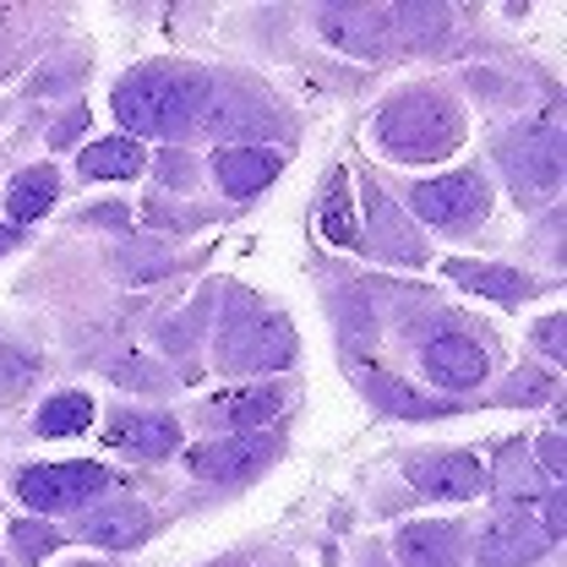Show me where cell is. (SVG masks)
<instances>
[{
  "mask_svg": "<svg viewBox=\"0 0 567 567\" xmlns=\"http://www.w3.org/2000/svg\"><path fill=\"white\" fill-rule=\"evenodd\" d=\"M458 142H464V110L436 87H410L377 110V147L388 158L431 164V158H447Z\"/></svg>",
  "mask_w": 567,
  "mask_h": 567,
  "instance_id": "6da1fadb",
  "label": "cell"
},
{
  "mask_svg": "<svg viewBox=\"0 0 567 567\" xmlns=\"http://www.w3.org/2000/svg\"><path fill=\"white\" fill-rule=\"evenodd\" d=\"M208 104V82L203 76H186V71H132L121 87H115V121L126 132L142 137H181L197 126Z\"/></svg>",
  "mask_w": 567,
  "mask_h": 567,
  "instance_id": "7a4b0ae2",
  "label": "cell"
},
{
  "mask_svg": "<svg viewBox=\"0 0 567 567\" xmlns=\"http://www.w3.org/2000/svg\"><path fill=\"white\" fill-rule=\"evenodd\" d=\"M289 360H295V328L279 311L235 317L218 333V365L224 371H284Z\"/></svg>",
  "mask_w": 567,
  "mask_h": 567,
  "instance_id": "3957f363",
  "label": "cell"
},
{
  "mask_svg": "<svg viewBox=\"0 0 567 567\" xmlns=\"http://www.w3.org/2000/svg\"><path fill=\"white\" fill-rule=\"evenodd\" d=\"M110 486H115V475L104 464H82V458L76 464H33L17 475V496L33 513H76V507L99 502Z\"/></svg>",
  "mask_w": 567,
  "mask_h": 567,
  "instance_id": "277c9868",
  "label": "cell"
},
{
  "mask_svg": "<svg viewBox=\"0 0 567 567\" xmlns=\"http://www.w3.org/2000/svg\"><path fill=\"white\" fill-rule=\"evenodd\" d=\"M410 208L421 213L425 224L458 235V229H475V224L486 218L492 192H486V181H481L475 169H458V175H442V181H421L415 197H410Z\"/></svg>",
  "mask_w": 567,
  "mask_h": 567,
  "instance_id": "5b68a950",
  "label": "cell"
},
{
  "mask_svg": "<svg viewBox=\"0 0 567 567\" xmlns=\"http://www.w3.org/2000/svg\"><path fill=\"white\" fill-rule=\"evenodd\" d=\"M317 33L354 61H382L393 50V22L377 6H317Z\"/></svg>",
  "mask_w": 567,
  "mask_h": 567,
  "instance_id": "8992f818",
  "label": "cell"
},
{
  "mask_svg": "<svg viewBox=\"0 0 567 567\" xmlns=\"http://www.w3.org/2000/svg\"><path fill=\"white\" fill-rule=\"evenodd\" d=\"M421 365H425V377H431L436 388L464 393V388H481V382L492 377V350H486L481 339L447 328V333H431V339H425Z\"/></svg>",
  "mask_w": 567,
  "mask_h": 567,
  "instance_id": "52a82bcc",
  "label": "cell"
},
{
  "mask_svg": "<svg viewBox=\"0 0 567 567\" xmlns=\"http://www.w3.org/2000/svg\"><path fill=\"white\" fill-rule=\"evenodd\" d=\"M551 551V535L540 529V518L535 513H524V507H507L502 518L486 524V535H481V567H529L540 563Z\"/></svg>",
  "mask_w": 567,
  "mask_h": 567,
  "instance_id": "ba28073f",
  "label": "cell"
},
{
  "mask_svg": "<svg viewBox=\"0 0 567 567\" xmlns=\"http://www.w3.org/2000/svg\"><path fill=\"white\" fill-rule=\"evenodd\" d=\"M279 447L262 436V431H240V436H218L208 447H197L192 453V475H203V481H218V486H240V481H251L268 458H274Z\"/></svg>",
  "mask_w": 567,
  "mask_h": 567,
  "instance_id": "9c48e42d",
  "label": "cell"
},
{
  "mask_svg": "<svg viewBox=\"0 0 567 567\" xmlns=\"http://www.w3.org/2000/svg\"><path fill=\"white\" fill-rule=\"evenodd\" d=\"M507 175L518 181L524 197H546L563 181V142L557 132H524L518 142H507Z\"/></svg>",
  "mask_w": 567,
  "mask_h": 567,
  "instance_id": "30bf717a",
  "label": "cell"
},
{
  "mask_svg": "<svg viewBox=\"0 0 567 567\" xmlns=\"http://www.w3.org/2000/svg\"><path fill=\"white\" fill-rule=\"evenodd\" d=\"M279 175V153L268 147H218L213 153V181L224 186V197H257L262 186H274Z\"/></svg>",
  "mask_w": 567,
  "mask_h": 567,
  "instance_id": "8fae6325",
  "label": "cell"
},
{
  "mask_svg": "<svg viewBox=\"0 0 567 567\" xmlns=\"http://www.w3.org/2000/svg\"><path fill=\"white\" fill-rule=\"evenodd\" d=\"M404 567H458L464 557V529L458 524H404L393 540Z\"/></svg>",
  "mask_w": 567,
  "mask_h": 567,
  "instance_id": "7c38bea8",
  "label": "cell"
},
{
  "mask_svg": "<svg viewBox=\"0 0 567 567\" xmlns=\"http://www.w3.org/2000/svg\"><path fill=\"white\" fill-rule=\"evenodd\" d=\"M147 529H153V518H147V507H137V502H110V507H99V513H87V518L76 524L82 540L110 546V551H132V546H142Z\"/></svg>",
  "mask_w": 567,
  "mask_h": 567,
  "instance_id": "4fadbf2b",
  "label": "cell"
},
{
  "mask_svg": "<svg viewBox=\"0 0 567 567\" xmlns=\"http://www.w3.org/2000/svg\"><path fill=\"white\" fill-rule=\"evenodd\" d=\"M415 486H421L425 496L470 502V496L486 492V470H481V458H470V453H442V458L415 464Z\"/></svg>",
  "mask_w": 567,
  "mask_h": 567,
  "instance_id": "5bb4252c",
  "label": "cell"
},
{
  "mask_svg": "<svg viewBox=\"0 0 567 567\" xmlns=\"http://www.w3.org/2000/svg\"><path fill=\"white\" fill-rule=\"evenodd\" d=\"M110 442L126 447V453H137V458H169L181 447V425L169 421V415H137V410H126V415L110 421Z\"/></svg>",
  "mask_w": 567,
  "mask_h": 567,
  "instance_id": "9a60e30c",
  "label": "cell"
},
{
  "mask_svg": "<svg viewBox=\"0 0 567 567\" xmlns=\"http://www.w3.org/2000/svg\"><path fill=\"white\" fill-rule=\"evenodd\" d=\"M492 481H496V496H502L507 507H518V502H540V496L551 492V486H546V475L535 470L529 442H507V447L496 453Z\"/></svg>",
  "mask_w": 567,
  "mask_h": 567,
  "instance_id": "2e32d148",
  "label": "cell"
},
{
  "mask_svg": "<svg viewBox=\"0 0 567 567\" xmlns=\"http://www.w3.org/2000/svg\"><path fill=\"white\" fill-rule=\"evenodd\" d=\"M447 279L464 284L470 295L502 300V306H513V300L535 295V279H529V274H513V268H492V262H470V257H453V262H447Z\"/></svg>",
  "mask_w": 567,
  "mask_h": 567,
  "instance_id": "e0dca14e",
  "label": "cell"
},
{
  "mask_svg": "<svg viewBox=\"0 0 567 567\" xmlns=\"http://www.w3.org/2000/svg\"><path fill=\"white\" fill-rule=\"evenodd\" d=\"M55 197H61V169H55V164H33V169H22V175L11 181L6 218H11V224H33V218H44V213L55 208Z\"/></svg>",
  "mask_w": 567,
  "mask_h": 567,
  "instance_id": "ac0fdd59",
  "label": "cell"
},
{
  "mask_svg": "<svg viewBox=\"0 0 567 567\" xmlns=\"http://www.w3.org/2000/svg\"><path fill=\"white\" fill-rule=\"evenodd\" d=\"M279 410H284L279 388H240V393H218V399H213L208 421L240 425V431H257V425L279 421Z\"/></svg>",
  "mask_w": 567,
  "mask_h": 567,
  "instance_id": "d6986e66",
  "label": "cell"
},
{
  "mask_svg": "<svg viewBox=\"0 0 567 567\" xmlns=\"http://www.w3.org/2000/svg\"><path fill=\"white\" fill-rule=\"evenodd\" d=\"M82 175L87 181H132L142 169V147L137 137H104V142H93V147H82Z\"/></svg>",
  "mask_w": 567,
  "mask_h": 567,
  "instance_id": "ffe728a7",
  "label": "cell"
},
{
  "mask_svg": "<svg viewBox=\"0 0 567 567\" xmlns=\"http://www.w3.org/2000/svg\"><path fill=\"white\" fill-rule=\"evenodd\" d=\"M33 425H39V436H76V431L93 425V399L87 393H61V399H50L39 410Z\"/></svg>",
  "mask_w": 567,
  "mask_h": 567,
  "instance_id": "44dd1931",
  "label": "cell"
},
{
  "mask_svg": "<svg viewBox=\"0 0 567 567\" xmlns=\"http://www.w3.org/2000/svg\"><path fill=\"white\" fill-rule=\"evenodd\" d=\"M11 546H17V563L22 567H39L55 546H61V535L50 529V524H33V518H17L11 524Z\"/></svg>",
  "mask_w": 567,
  "mask_h": 567,
  "instance_id": "7402d4cb",
  "label": "cell"
},
{
  "mask_svg": "<svg viewBox=\"0 0 567 567\" xmlns=\"http://www.w3.org/2000/svg\"><path fill=\"white\" fill-rule=\"evenodd\" d=\"M365 388H371V399H377L382 410H393V415H410V421H425V415H436V404H421V393H415V388H404V382L371 377Z\"/></svg>",
  "mask_w": 567,
  "mask_h": 567,
  "instance_id": "603a6c76",
  "label": "cell"
},
{
  "mask_svg": "<svg viewBox=\"0 0 567 567\" xmlns=\"http://www.w3.org/2000/svg\"><path fill=\"white\" fill-rule=\"evenodd\" d=\"M322 229H328V240H339V246H350V240H354L350 186H344V175H333V186H328V208H322Z\"/></svg>",
  "mask_w": 567,
  "mask_h": 567,
  "instance_id": "cb8c5ba5",
  "label": "cell"
},
{
  "mask_svg": "<svg viewBox=\"0 0 567 567\" xmlns=\"http://www.w3.org/2000/svg\"><path fill=\"white\" fill-rule=\"evenodd\" d=\"M388 22H393L404 39H431V33H447V11H442V6H399Z\"/></svg>",
  "mask_w": 567,
  "mask_h": 567,
  "instance_id": "d4e9b609",
  "label": "cell"
},
{
  "mask_svg": "<svg viewBox=\"0 0 567 567\" xmlns=\"http://www.w3.org/2000/svg\"><path fill=\"white\" fill-rule=\"evenodd\" d=\"M551 399H557V382L540 377V371H518L502 393V404H551Z\"/></svg>",
  "mask_w": 567,
  "mask_h": 567,
  "instance_id": "484cf974",
  "label": "cell"
},
{
  "mask_svg": "<svg viewBox=\"0 0 567 567\" xmlns=\"http://www.w3.org/2000/svg\"><path fill=\"white\" fill-rule=\"evenodd\" d=\"M158 175H164V186H175V192H186L192 186V153H181V147H169L164 158H158Z\"/></svg>",
  "mask_w": 567,
  "mask_h": 567,
  "instance_id": "4316f807",
  "label": "cell"
},
{
  "mask_svg": "<svg viewBox=\"0 0 567 567\" xmlns=\"http://www.w3.org/2000/svg\"><path fill=\"white\" fill-rule=\"evenodd\" d=\"M529 453H540V464L551 470V481L563 475V436H557V431H546V436H540V442H535Z\"/></svg>",
  "mask_w": 567,
  "mask_h": 567,
  "instance_id": "83f0119b",
  "label": "cell"
},
{
  "mask_svg": "<svg viewBox=\"0 0 567 567\" xmlns=\"http://www.w3.org/2000/svg\"><path fill=\"white\" fill-rule=\"evenodd\" d=\"M535 339L546 344V354H551V360H563V317H546V322L535 328Z\"/></svg>",
  "mask_w": 567,
  "mask_h": 567,
  "instance_id": "f1b7e54d",
  "label": "cell"
},
{
  "mask_svg": "<svg viewBox=\"0 0 567 567\" xmlns=\"http://www.w3.org/2000/svg\"><path fill=\"white\" fill-rule=\"evenodd\" d=\"M17 382H28V365L11 360V350H0V388H17Z\"/></svg>",
  "mask_w": 567,
  "mask_h": 567,
  "instance_id": "f546056e",
  "label": "cell"
},
{
  "mask_svg": "<svg viewBox=\"0 0 567 567\" xmlns=\"http://www.w3.org/2000/svg\"><path fill=\"white\" fill-rule=\"evenodd\" d=\"M82 121H87L82 110H76V115H66V121H61V126L50 132V147H66V142H71V132H82Z\"/></svg>",
  "mask_w": 567,
  "mask_h": 567,
  "instance_id": "4dcf8cb0",
  "label": "cell"
},
{
  "mask_svg": "<svg viewBox=\"0 0 567 567\" xmlns=\"http://www.w3.org/2000/svg\"><path fill=\"white\" fill-rule=\"evenodd\" d=\"M76 567H104V563H76Z\"/></svg>",
  "mask_w": 567,
  "mask_h": 567,
  "instance_id": "1f68e13d",
  "label": "cell"
},
{
  "mask_svg": "<svg viewBox=\"0 0 567 567\" xmlns=\"http://www.w3.org/2000/svg\"><path fill=\"white\" fill-rule=\"evenodd\" d=\"M213 567H229V563H213Z\"/></svg>",
  "mask_w": 567,
  "mask_h": 567,
  "instance_id": "d6a6232c",
  "label": "cell"
},
{
  "mask_svg": "<svg viewBox=\"0 0 567 567\" xmlns=\"http://www.w3.org/2000/svg\"><path fill=\"white\" fill-rule=\"evenodd\" d=\"M0 567H6V563H0Z\"/></svg>",
  "mask_w": 567,
  "mask_h": 567,
  "instance_id": "836d02e7",
  "label": "cell"
}]
</instances>
